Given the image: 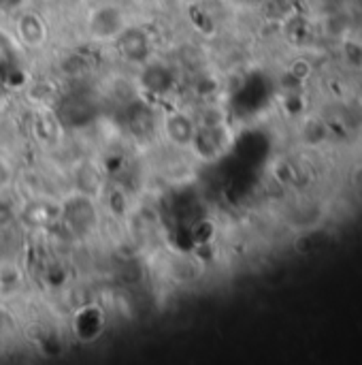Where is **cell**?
Wrapping results in <instances>:
<instances>
[{"label":"cell","instance_id":"cell-5","mask_svg":"<svg viewBox=\"0 0 362 365\" xmlns=\"http://www.w3.org/2000/svg\"><path fill=\"white\" fill-rule=\"evenodd\" d=\"M17 2H21V0H0V9H13Z\"/></svg>","mask_w":362,"mask_h":365},{"label":"cell","instance_id":"cell-1","mask_svg":"<svg viewBox=\"0 0 362 365\" xmlns=\"http://www.w3.org/2000/svg\"><path fill=\"white\" fill-rule=\"evenodd\" d=\"M126 28L124 13L113 4H102L94 9L87 17V30L98 41H115Z\"/></svg>","mask_w":362,"mask_h":365},{"label":"cell","instance_id":"cell-4","mask_svg":"<svg viewBox=\"0 0 362 365\" xmlns=\"http://www.w3.org/2000/svg\"><path fill=\"white\" fill-rule=\"evenodd\" d=\"M17 32L28 45H41L45 41V24L36 13H23L17 19Z\"/></svg>","mask_w":362,"mask_h":365},{"label":"cell","instance_id":"cell-2","mask_svg":"<svg viewBox=\"0 0 362 365\" xmlns=\"http://www.w3.org/2000/svg\"><path fill=\"white\" fill-rule=\"evenodd\" d=\"M115 41L119 45V53H124L128 60H143L147 56V38L143 30L124 28V32Z\"/></svg>","mask_w":362,"mask_h":365},{"label":"cell","instance_id":"cell-3","mask_svg":"<svg viewBox=\"0 0 362 365\" xmlns=\"http://www.w3.org/2000/svg\"><path fill=\"white\" fill-rule=\"evenodd\" d=\"M166 135L169 139L175 143V145H190L192 139H194V133H196V126L194 122L186 115V113H171L166 118Z\"/></svg>","mask_w":362,"mask_h":365}]
</instances>
